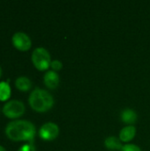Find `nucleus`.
Here are the masks:
<instances>
[{
  "instance_id": "4468645a",
  "label": "nucleus",
  "mask_w": 150,
  "mask_h": 151,
  "mask_svg": "<svg viewBox=\"0 0 150 151\" xmlns=\"http://www.w3.org/2000/svg\"><path fill=\"white\" fill-rule=\"evenodd\" d=\"M121 151H141V149L135 144H126L123 146Z\"/></svg>"
},
{
  "instance_id": "f257e3e1",
  "label": "nucleus",
  "mask_w": 150,
  "mask_h": 151,
  "mask_svg": "<svg viewBox=\"0 0 150 151\" xmlns=\"http://www.w3.org/2000/svg\"><path fill=\"white\" fill-rule=\"evenodd\" d=\"M35 127L28 120H14L5 127V134L13 142H32L35 136Z\"/></svg>"
},
{
  "instance_id": "6e6552de",
  "label": "nucleus",
  "mask_w": 150,
  "mask_h": 151,
  "mask_svg": "<svg viewBox=\"0 0 150 151\" xmlns=\"http://www.w3.org/2000/svg\"><path fill=\"white\" fill-rule=\"evenodd\" d=\"M136 134V128L133 126H127L121 129L119 133V139L123 142H131Z\"/></svg>"
},
{
  "instance_id": "dca6fc26",
  "label": "nucleus",
  "mask_w": 150,
  "mask_h": 151,
  "mask_svg": "<svg viewBox=\"0 0 150 151\" xmlns=\"http://www.w3.org/2000/svg\"><path fill=\"white\" fill-rule=\"evenodd\" d=\"M0 151H6V150H5L3 146H1V145H0Z\"/></svg>"
},
{
  "instance_id": "2eb2a0df",
  "label": "nucleus",
  "mask_w": 150,
  "mask_h": 151,
  "mask_svg": "<svg viewBox=\"0 0 150 151\" xmlns=\"http://www.w3.org/2000/svg\"><path fill=\"white\" fill-rule=\"evenodd\" d=\"M18 151H35V148L33 145V143H27L21 146Z\"/></svg>"
},
{
  "instance_id": "f03ea898",
  "label": "nucleus",
  "mask_w": 150,
  "mask_h": 151,
  "mask_svg": "<svg viewBox=\"0 0 150 151\" xmlns=\"http://www.w3.org/2000/svg\"><path fill=\"white\" fill-rule=\"evenodd\" d=\"M28 103L31 108L37 112H45L50 110L54 105L53 96L45 89H34L29 97Z\"/></svg>"
},
{
  "instance_id": "f8f14e48",
  "label": "nucleus",
  "mask_w": 150,
  "mask_h": 151,
  "mask_svg": "<svg viewBox=\"0 0 150 151\" xmlns=\"http://www.w3.org/2000/svg\"><path fill=\"white\" fill-rule=\"evenodd\" d=\"M11 87L8 82L1 81L0 82V101L4 102L7 101L11 96Z\"/></svg>"
},
{
  "instance_id": "9b49d317",
  "label": "nucleus",
  "mask_w": 150,
  "mask_h": 151,
  "mask_svg": "<svg viewBox=\"0 0 150 151\" xmlns=\"http://www.w3.org/2000/svg\"><path fill=\"white\" fill-rule=\"evenodd\" d=\"M104 145L108 150H121L123 148L120 139L115 136L108 137L104 142Z\"/></svg>"
},
{
  "instance_id": "20e7f679",
  "label": "nucleus",
  "mask_w": 150,
  "mask_h": 151,
  "mask_svg": "<svg viewBox=\"0 0 150 151\" xmlns=\"http://www.w3.org/2000/svg\"><path fill=\"white\" fill-rule=\"evenodd\" d=\"M26 108L22 102L19 100L8 101L3 107L2 111L4 115L9 119H17L25 113Z\"/></svg>"
},
{
  "instance_id": "ddd939ff",
  "label": "nucleus",
  "mask_w": 150,
  "mask_h": 151,
  "mask_svg": "<svg viewBox=\"0 0 150 151\" xmlns=\"http://www.w3.org/2000/svg\"><path fill=\"white\" fill-rule=\"evenodd\" d=\"M50 67H51L52 71H54V72L60 71L63 68V64L59 60H53L50 63Z\"/></svg>"
},
{
  "instance_id": "9d476101",
  "label": "nucleus",
  "mask_w": 150,
  "mask_h": 151,
  "mask_svg": "<svg viewBox=\"0 0 150 151\" xmlns=\"http://www.w3.org/2000/svg\"><path fill=\"white\" fill-rule=\"evenodd\" d=\"M15 87L22 92H27L32 88V81L26 76H20L16 79Z\"/></svg>"
},
{
  "instance_id": "7ed1b4c3",
  "label": "nucleus",
  "mask_w": 150,
  "mask_h": 151,
  "mask_svg": "<svg viewBox=\"0 0 150 151\" xmlns=\"http://www.w3.org/2000/svg\"><path fill=\"white\" fill-rule=\"evenodd\" d=\"M31 59L34 67L39 71L48 70V68L50 66V55L49 51L42 47L34 50Z\"/></svg>"
},
{
  "instance_id": "423d86ee",
  "label": "nucleus",
  "mask_w": 150,
  "mask_h": 151,
  "mask_svg": "<svg viewBox=\"0 0 150 151\" xmlns=\"http://www.w3.org/2000/svg\"><path fill=\"white\" fill-rule=\"evenodd\" d=\"M11 42L13 46L20 51L28 50L32 45L30 37L23 32L15 33L11 37Z\"/></svg>"
},
{
  "instance_id": "1a4fd4ad",
  "label": "nucleus",
  "mask_w": 150,
  "mask_h": 151,
  "mask_svg": "<svg viewBox=\"0 0 150 151\" xmlns=\"http://www.w3.org/2000/svg\"><path fill=\"white\" fill-rule=\"evenodd\" d=\"M137 114L132 109H126L121 113V119L124 123L127 124L128 126H132L137 121Z\"/></svg>"
},
{
  "instance_id": "f3484780",
  "label": "nucleus",
  "mask_w": 150,
  "mask_h": 151,
  "mask_svg": "<svg viewBox=\"0 0 150 151\" xmlns=\"http://www.w3.org/2000/svg\"><path fill=\"white\" fill-rule=\"evenodd\" d=\"M1 75H2V69H1V67H0V77H1Z\"/></svg>"
},
{
  "instance_id": "0eeeda50",
  "label": "nucleus",
  "mask_w": 150,
  "mask_h": 151,
  "mask_svg": "<svg viewBox=\"0 0 150 151\" xmlns=\"http://www.w3.org/2000/svg\"><path fill=\"white\" fill-rule=\"evenodd\" d=\"M43 82L45 86L50 89H55L59 84V76L57 72L48 71L43 77Z\"/></svg>"
},
{
  "instance_id": "39448f33",
  "label": "nucleus",
  "mask_w": 150,
  "mask_h": 151,
  "mask_svg": "<svg viewBox=\"0 0 150 151\" xmlns=\"http://www.w3.org/2000/svg\"><path fill=\"white\" fill-rule=\"evenodd\" d=\"M59 134V128L57 125L52 122L45 123L42 126V127L39 130V135L40 137L47 142L55 140Z\"/></svg>"
}]
</instances>
